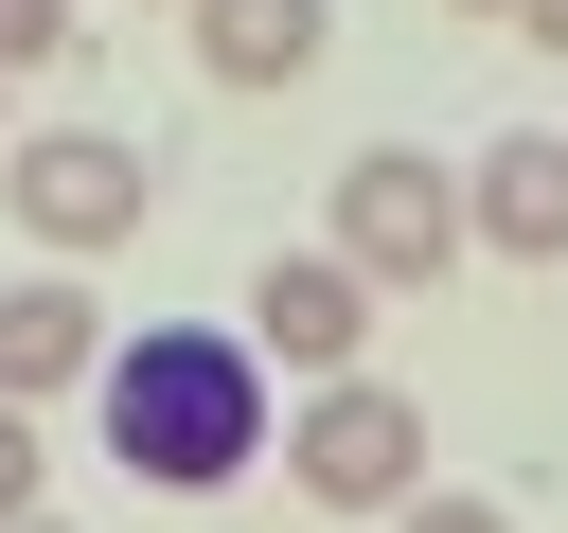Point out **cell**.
<instances>
[{
    "mask_svg": "<svg viewBox=\"0 0 568 533\" xmlns=\"http://www.w3.org/2000/svg\"><path fill=\"white\" fill-rule=\"evenodd\" d=\"M89 409H106V462L160 480V497H231V480L266 462V355H248L231 320H142V338H106Z\"/></svg>",
    "mask_w": 568,
    "mask_h": 533,
    "instance_id": "6da1fadb",
    "label": "cell"
},
{
    "mask_svg": "<svg viewBox=\"0 0 568 533\" xmlns=\"http://www.w3.org/2000/svg\"><path fill=\"white\" fill-rule=\"evenodd\" d=\"M320 249L373 284V302H408V284H444L479 231H462V160H426V142H355L337 160V213H320Z\"/></svg>",
    "mask_w": 568,
    "mask_h": 533,
    "instance_id": "7a4b0ae2",
    "label": "cell"
},
{
    "mask_svg": "<svg viewBox=\"0 0 568 533\" xmlns=\"http://www.w3.org/2000/svg\"><path fill=\"white\" fill-rule=\"evenodd\" d=\"M284 480H302L320 515H408V497H426V409H408L390 373H337V391L284 409Z\"/></svg>",
    "mask_w": 568,
    "mask_h": 533,
    "instance_id": "3957f363",
    "label": "cell"
},
{
    "mask_svg": "<svg viewBox=\"0 0 568 533\" xmlns=\"http://www.w3.org/2000/svg\"><path fill=\"white\" fill-rule=\"evenodd\" d=\"M142 142H106V124H36V142H0V213L53 249V266H89V249H124L142 231Z\"/></svg>",
    "mask_w": 568,
    "mask_h": 533,
    "instance_id": "277c9868",
    "label": "cell"
},
{
    "mask_svg": "<svg viewBox=\"0 0 568 533\" xmlns=\"http://www.w3.org/2000/svg\"><path fill=\"white\" fill-rule=\"evenodd\" d=\"M266 373H302V391H337L355 355H373V284L337 266V249H266L248 266V320H231Z\"/></svg>",
    "mask_w": 568,
    "mask_h": 533,
    "instance_id": "5b68a950",
    "label": "cell"
},
{
    "mask_svg": "<svg viewBox=\"0 0 568 533\" xmlns=\"http://www.w3.org/2000/svg\"><path fill=\"white\" fill-rule=\"evenodd\" d=\"M462 231H479L497 266H568V142H550V124L479 142V160H462Z\"/></svg>",
    "mask_w": 568,
    "mask_h": 533,
    "instance_id": "8992f818",
    "label": "cell"
},
{
    "mask_svg": "<svg viewBox=\"0 0 568 533\" xmlns=\"http://www.w3.org/2000/svg\"><path fill=\"white\" fill-rule=\"evenodd\" d=\"M89 373H106V302H89L71 266H18V284H0V409L89 391Z\"/></svg>",
    "mask_w": 568,
    "mask_h": 533,
    "instance_id": "52a82bcc",
    "label": "cell"
},
{
    "mask_svg": "<svg viewBox=\"0 0 568 533\" xmlns=\"http://www.w3.org/2000/svg\"><path fill=\"white\" fill-rule=\"evenodd\" d=\"M337 53V0H195V71L213 89H302Z\"/></svg>",
    "mask_w": 568,
    "mask_h": 533,
    "instance_id": "ba28073f",
    "label": "cell"
},
{
    "mask_svg": "<svg viewBox=\"0 0 568 533\" xmlns=\"http://www.w3.org/2000/svg\"><path fill=\"white\" fill-rule=\"evenodd\" d=\"M71 53V0H0V71H53Z\"/></svg>",
    "mask_w": 568,
    "mask_h": 533,
    "instance_id": "9c48e42d",
    "label": "cell"
},
{
    "mask_svg": "<svg viewBox=\"0 0 568 533\" xmlns=\"http://www.w3.org/2000/svg\"><path fill=\"white\" fill-rule=\"evenodd\" d=\"M36 480H53V462H36V409H0V533L36 515Z\"/></svg>",
    "mask_w": 568,
    "mask_h": 533,
    "instance_id": "30bf717a",
    "label": "cell"
},
{
    "mask_svg": "<svg viewBox=\"0 0 568 533\" xmlns=\"http://www.w3.org/2000/svg\"><path fill=\"white\" fill-rule=\"evenodd\" d=\"M390 533H515V515H497V497H408Z\"/></svg>",
    "mask_w": 568,
    "mask_h": 533,
    "instance_id": "8fae6325",
    "label": "cell"
},
{
    "mask_svg": "<svg viewBox=\"0 0 568 533\" xmlns=\"http://www.w3.org/2000/svg\"><path fill=\"white\" fill-rule=\"evenodd\" d=\"M515 36H550V53H568V0H515Z\"/></svg>",
    "mask_w": 568,
    "mask_h": 533,
    "instance_id": "7c38bea8",
    "label": "cell"
},
{
    "mask_svg": "<svg viewBox=\"0 0 568 533\" xmlns=\"http://www.w3.org/2000/svg\"><path fill=\"white\" fill-rule=\"evenodd\" d=\"M18 533H71V515H18Z\"/></svg>",
    "mask_w": 568,
    "mask_h": 533,
    "instance_id": "4fadbf2b",
    "label": "cell"
},
{
    "mask_svg": "<svg viewBox=\"0 0 568 533\" xmlns=\"http://www.w3.org/2000/svg\"><path fill=\"white\" fill-rule=\"evenodd\" d=\"M462 18H515V0H462Z\"/></svg>",
    "mask_w": 568,
    "mask_h": 533,
    "instance_id": "5bb4252c",
    "label": "cell"
},
{
    "mask_svg": "<svg viewBox=\"0 0 568 533\" xmlns=\"http://www.w3.org/2000/svg\"><path fill=\"white\" fill-rule=\"evenodd\" d=\"M178 18H195V0H178Z\"/></svg>",
    "mask_w": 568,
    "mask_h": 533,
    "instance_id": "9a60e30c",
    "label": "cell"
}]
</instances>
